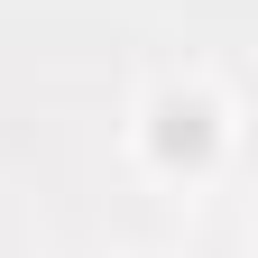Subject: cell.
<instances>
[{
	"instance_id": "obj_1",
	"label": "cell",
	"mask_w": 258,
	"mask_h": 258,
	"mask_svg": "<svg viewBox=\"0 0 258 258\" xmlns=\"http://www.w3.org/2000/svg\"><path fill=\"white\" fill-rule=\"evenodd\" d=\"M212 148V102H157V157H203Z\"/></svg>"
}]
</instances>
